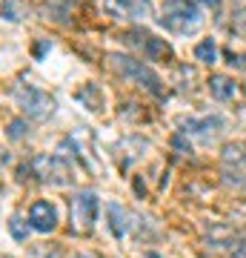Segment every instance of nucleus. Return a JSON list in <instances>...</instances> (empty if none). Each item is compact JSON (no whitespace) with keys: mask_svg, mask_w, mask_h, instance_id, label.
<instances>
[{"mask_svg":"<svg viewBox=\"0 0 246 258\" xmlns=\"http://www.w3.org/2000/svg\"><path fill=\"white\" fill-rule=\"evenodd\" d=\"M98 192L95 189H83L72 198L69 204V221H72V232L77 235H86V232L95 230V221H98Z\"/></svg>","mask_w":246,"mask_h":258,"instance_id":"obj_4","label":"nucleus"},{"mask_svg":"<svg viewBox=\"0 0 246 258\" xmlns=\"http://www.w3.org/2000/svg\"><path fill=\"white\" fill-rule=\"evenodd\" d=\"M112 18H132V20H146L152 15L149 0H106L103 3Z\"/></svg>","mask_w":246,"mask_h":258,"instance_id":"obj_7","label":"nucleus"},{"mask_svg":"<svg viewBox=\"0 0 246 258\" xmlns=\"http://www.w3.org/2000/svg\"><path fill=\"white\" fill-rule=\"evenodd\" d=\"M209 89H212V95H215L218 101H232V98L237 95L235 81H229V78H223V75H215V78H209Z\"/></svg>","mask_w":246,"mask_h":258,"instance_id":"obj_11","label":"nucleus"},{"mask_svg":"<svg viewBox=\"0 0 246 258\" xmlns=\"http://www.w3.org/2000/svg\"><path fill=\"white\" fill-rule=\"evenodd\" d=\"M9 230H12V235H15L18 241H26V235H29V227L23 224V218H18V215H12Z\"/></svg>","mask_w":246,"mask_h":258,"instance_id":"obj_14","label":"nucleus"},{"mask_svg":"<svg viewBox=\"0 0 246 258\" xmlns=\"http://www.w3.org/2000/svg\"><path fill=\"white\" fill-rule=\"evenodd\" d=\"M15 101L18 106L23 109L26 118H35V120H46L52 112H55V98L43 89H37L32 83H18L15 86Z\"/></svg>","mask_w":246,"mask_h":258,"instance_id":"obj_3","label":"nucleus"},{"mask_svg":"<svg viewBox=\"0 0 246 258\" xmlns=\"http://www.w3.org/2000/svg\"><path fill=\"white\" fill-rule=\"evenodd\" d=\"M0 15H3L6 20H20L18 6H15V0H3V6H0Z\"/></svg>","mask_w":246,"mask_h":258,"instance_id":"obj_16","label":"nucleus"},{"mask_svg":"<svg viewBox=\"0 0 246 258\" xmlns=\"http://www.w3.org/2000/svg\"><path fill=\"white\" fill-rule=\"evenodd\" d=\"M26 132H29V126H26V120H23V118H15V120L9 123V138H12V141H20Z\"/></svg>","mask_w":246,"mask_h":258,"instance_id":"obj_15","label":"nucleus"},{"mask_svg":"<svg viewBox=\"0 0 246 258\" xmlns=\"http://www.w3.org/2000/svg\"><path fill=\"white\" fill-rule=\"evenodd\" d=\"M220 126H223L220 118H201V120H186V123H183L186 132H195V135H201L203 141H212L215 135H218Z\"/></svg>","mask_w":246,"mask_h":258,"instance_id":"obj_9","label":"nucleus"},{"mask_svg":"<svg viewBox=\"0 0 246 258\" xmlns=\"http://www.w3.org/2000/svg\"><path fill=\"white\" fill-rule=\"evenodd\" d=\"M46 46H49V43H37V49H35V55L40 57V55H43V52H46Z\"/></svg>","mask_w":246,"mask_h":258,"instance_id":"obj_18","label":"nucleus"},{"mask_svg":"<svg viewBox=\"0 0 246 258\" xmlns=\"http://www.w3.org/2000/svg\"><path fill=\"white\" fill-rule=\"evenodd\" d=\"M106 218H109V230H112V235L123 238V235H126V227H129V221H126V210H123L120 204H109V207H106Z\"/></svg>","mask_w":246,"mask_h":258,"instance_id":"obj_10","label":"nucleus"},{"mask_svg":"<svg viewBox=\"0 0 246 258\" xmlns=\"http://www.w3.org/2000/svg\"><path fill=\"white\" fill-rule=\"evenodd\" d=\"M195 57H198L201 63H215V60H218V46H215V40H212V37L201 40V43L195 46Z\"/></svg>","mask_w":246,"mask_h":258,"instance_id":"obj_13","label":"nucleus"},{"mask_svg":"<svg viewBox=\"0 0 246 258\" xmlns=\"http://www.w3.org/2000/svg\"><path fill=\"white\" fill-rule=\"evenodd\" d=\"M74 258H101L98 252H80V255H74Z\"/></svg>","mask_w":246,"mask_h":258,"instance_id":"obj_19","label":"nucleus"},{"mask_svg":"<svg viewBox=\"0 0 246 258\" xmlns=\"http://www.w3.org/2000/svg\"><path fill=\"white\" fill-rule=\"evenodd\" d=\"M29 227L37 232H52L57 227V210L49 201H35L29 210Z\"/></svg>","mask_w":246,"mask_h":258,"instance_id":"obj_8","label":"nucleus"},{"mask_svg":"<svg viewBox=\"0 0 246 258\" xmlns=\"http://www.w3.org/2000/svg\"><path fill=\"white\" fill-rule=\"evenodd\" d=\"M160 23L172 35H192L203 23V12L195 0H166L160 9Z\"/></svg>","mask_w":246,"mask_h":258,"instance_id":"obj_1","label":"nucleus"},{"mask_svg":"<svg viewBox=\"0 0 246 258\" xmlns=\"http://www.w3.org/2000/svg\"><path fill=\"white\" fill-rule=\"evenodd\" d=\"M77 101L86 103V109H92V112L103 109V98H101V92L95 89V83H86V86H83L80 92H77Z\"/></svg>","mask_w":246,"mask_h":258,"instance_id":"obj_12","label":"nucleus"},{"mask_svg":"<svg viewBox=\"0 0 246 258\" xmlns=\"http://www.w3.org/2000/svg\"><path fill=\"white\" fill-rule=\"evenodd\" d=\"M29 175H37L43 184H69V166L57 155H35L29 161Z\"/></svg>","mask_w":246,"mask_h":258,"instance_id":"obj_6","label":"nucleus"},{"mask_svg":"<svg viewBox=\"0 0 246 258\" xmlns=\"http://www.w3.org/2000/svg\"><path fill=\"white\" fill-rule=\"evenodd\" d=\"M232 258H246V238H237V241H232Z\"/></svg>","mask_w":246,"mask_h":258,"instance_id":"obj_17","label":"nucleus"},{"mask_svg":"<svg viewBox=\"0 0 246 258\" xmlns=\"http://www.w3.org/2000/svg\"><path fill=\"white\" fill-rule=\"evenodd\" d=\"M112 69L120 75V78H126V81L137 83V86H143L149 95H163V86H160V78H157L152 69L146 63H140V60H135V57L129 55H112Z\"/></svg>","mask_w":246,"mask_h":258,"instance_id":"obj_2","label":"nucleus"},{"mask_svg":"<svg viewBox=\"0 0 246 258\" xmlns=\"http://www.w3.org/2000/svg\"><path fill=\"white\" fill-rule=\"evenodd\" d=\"M149 258H160V255H157V252H152V255H149Z\"/></svg>","mask_w":246,"mask_h":258,"instance_id":"obj_20","label":"nucleus"},{"mask_svg":"<svg viewBox=\"0 0 246 258\" xmlns=\"http://www.w3.org/2000/svg\"><path fill=\"white\" fill-rule=\"evenodd\" d=\"M72 3H77V0H72Z\"/></svg>","mask_w":246,"mask_h":258,"instance_id":"obj_21","label":"nucleus"},{"mask_svg":"<svg viewBox=\"0 0 246 258\" xmlns=\"http://www.w3.org/2000/svg\"><path fill=\"white\" fill-rule=\"evenodd\" d=\"M123 43H129V46L140 49V55L149 57V60H163V63H169L175 57L172 46L166 43L163 37H155L149 35V32H140V29H132V32H123Z\"/></svg>","mask_w":246,"mask_h":258,"instance_id":"obj_5","label":"nucleus"}]
</instances>
